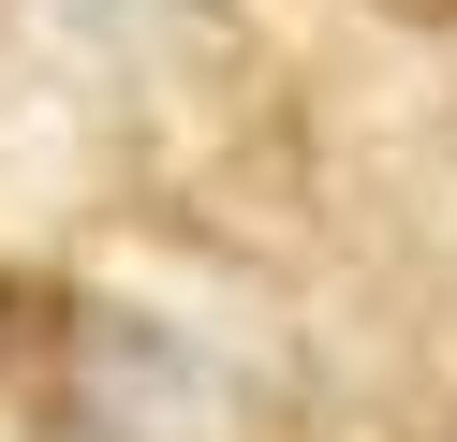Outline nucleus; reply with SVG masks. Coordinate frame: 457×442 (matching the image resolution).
Listing matches in <instances>:
<instances>
[{
    "label": "nucleus",
    "mask_w": 457,
    "mask_h": 442,
    "mask_svg": "<svg viewBox=\"0 0 457 442\" xmlns=\"http://www.w3.org/2000/svg\"><path fill=\"white\" fill-rule=\"evenodd\" d=\"M60 413L74 442H251L237 383L148 310H74V354H60Z\"/></svg>",
    "instance_id": "1"
}]
</instances>
